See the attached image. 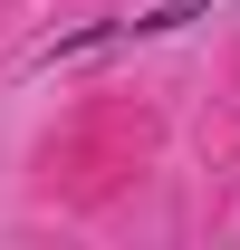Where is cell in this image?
<instances>
[{
  "label": "cell",
  "mask_w": 240,
  "mask_h": 250,
  "mask_svg": "<svg viewBox=\"0 0 240 250\" xmlns=\"http://www.w3.org/2000/svg\"><path fill=\"white\" fill-rule=\"evenodd\" d=\"M192 20H211V0H154V10L125 20V39H173V29H192Z\"/></svg>",
  "instance_id": "obj_1"
}]
</instances>
